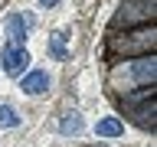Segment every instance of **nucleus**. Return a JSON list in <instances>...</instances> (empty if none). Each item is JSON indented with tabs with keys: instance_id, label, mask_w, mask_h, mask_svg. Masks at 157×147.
Listing matches in <instances>:
<instances>
[{
	"instance_id": "0eeeda50",
	"label": "nucleus",
	"mask_w": 157,
	"mask_h": 147,
	"mask_svg": "<svg viewBox=\"0 0 157 147\" xmlns=\"http://www.w3.org/2000/svg\"><path fill=\"white\" fill-rule=\"evenodd\" d=\"M95 131H98L101 137H118V134H124V124H121L118 118H101Z\"/></svg>"
},
{
	"instance_id": "9b49d317",
	"label": "nucleus",
	"mask_w": 157,
	"mask_h": 147,
	"mask_svg": "<svg viewBox=\"0 0 157 147\" xmlns=\"http://www.w3.org/2000/svg\"><path fill=\"white\" fill-rule=\"evenodd\" d=\"M0 124H3V127H17L20 124V115L10 105H0Z\"/></svg>"
},
{
	"instance_id": "f257e3e1",
	"label": "nucleus",
	"mask_w": 157,
	"mask_h": 147,
	"mask_svg": "<svg viewBox=\"0 0 157 147\" xmlns=\"http://www.w3.org/2000/svg\"><path fill=\"white\" fill-rule=\"evenodd\" d=\"M111 49L124 52V56H137V52L147 56V52H154V23L134 29V33H124V36H115L111 39Z\"/></svg>"
},
{
	"instance_id": "1a4fd4ad",
	"label": "nucleus",
	"mask_w": 157,
	"mask_h": 147,
	"mask_svg": "<svg viewBox=\"0 0 157 147\" xmlns=\"http://www.w3.org/2000/svg\"><path fill=\"white\" fill-rule=\"evenodd\" d=\"M82 115H75V111H72V115H66L62 118V124H59V131H62V134H82Z\"/></svg>"
},
{
	"instance_id": "39448f33",
	"label": "nucleus",
	"mask_w": 157,
	"mask_h": 147,
	"mask_svg": "<svg viewBox=\"0 0 157 147\" xmlns=\"http://www.w3.org/2000/svg\"><path fill=\"white\" fill-rule=\"evenodd\" d=\"M20 88H23L26 95H43V92L49 88V75H46V72H29Z\"/></svg>"
},
{
	"instance_id": "6e6552de",
	"label": "nucleus",
	"mask_w": 157,
	"mask_h": 147,
	"mask_svg": "<svg viewBox=\"0 0 157 147\" xmlns=\"http://www.w3.org/2000/svg\"><path fill=\"white\" fill-rule=\"evenodd\" d=\"M134 115H137V121H141L144 127H154V95H147V101L137 108Z\"/></svg>"
},
{
	"instance_id": "f03ea898",
	"label": "nucleus",
	"mask_w": 157,
	"mask_h": 147,
	"mask_svg": "<svg viewBox=\"0 0 157 147\" xmlns=\"http://www.w3.org/2000/svg\"><path fill=\"white\" fill-rule=\"evenodd\" d=\"M147 20H154V0H124L111 26H131V23H147Z\"/></svg>"
},
{
	"instance_id": "9d476101",
	"label": "nucleus",
	"mask_w": 157,
	"mask_h": 147,
	"mask_svg": "<svg viewBox=\"0 0 157 147\" xmlns=\"http://www.w3.org/2000/svg\"><path fill=\"white\" fill-rule=\"evenodd\" d=\"M49 52L56 59L66 56V33H52V39H49Z\"/></svg>"
},
{
	"instance_id": "20e7f679",
	"label": "nucleus",
	"mask_w": 157,
	"mask_h": 147,
	"mask_svg": "<svg viewBox=\"0 0 157 147\" xmlns=\"http://www.w3.org/2000/svg\"><path fill=\"white\" fill-rule=\"evenodd\" d=\"M128 72H131V78H134L137 85H154V78H157V62H154V52H147V56L134 59V62L128 66Z\"/></svg>"
},
{
	"instance_id": "f8f14e48",
	"label": "nucleus",
	"mask_w": 157,
	"mask_h": 147,
	"mask_svg": "<svg viewBox=\"0 0 157 147\" xmlns=\"http://www.w3.org/2000/svg\"><path fill=\"white\" fill-rule=\"evenodd\" d=\"M39 3H43V7H56L59 0H39Z\"/></svg>"
},
{
	"instance_id": "423d86ee",
	"label": "nucleus",
	"mask_w": 157,
	"mask_h": 147,
	"mask_svg": "<svg viewBox=\"0 0 157 147\" xmlns=\"http://www.w3.org/2000/svg\"><path fill=\"white\" fill-rule=\"evenodd\" d=\"M7 39L13 46H23V39H26V17H10L7 20Z\"/></svg>"
},
{
	"instance_id": "7ed1b4c3",
	"label": "nucleus",
	"mask_w": 157,
	"mask_h": 147,
	"mask_svg": "<svg viewBox=\"0 0 157 147\" xmlns=\"http://www.w3.org/2000/svg\"><path fill=\"white\" fill-rule=\"evenodd\" d=\"M0 62H3V72H7V75L20 78L29 69V52L23 46H7V49H3V56H0Z\"/></svg>"
}]
</instances>
